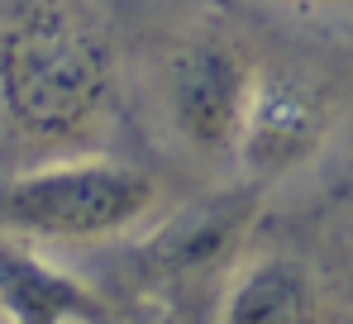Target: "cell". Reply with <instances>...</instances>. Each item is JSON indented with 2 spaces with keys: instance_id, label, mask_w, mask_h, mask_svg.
Here are the masks:
<instances>
[{
  "instance_id": "obj_1",
  "label": "cell",
  "mask_w": 353,
  "mask_h": 324,
  "mask_svg": "<svg viewBox=\"0 0 353 324\" xmlns=\"http://www.w3.org/2000/svg\"><path fill=\"white\" fill-rule=\"evenodd\" d=\"M124 139L143 153L115 5L10 0L0 10V153H10V167L119 153Z\"/></svg>"
},
{
  "instance_id": "obj_2",
  "label": "cell",
  "mask_w": 353,
  "mask_h": 324,
  "mask_svg": "<svg viewBox=\"0 0 353 324\" xmlns=\"http://www.w3.org/2000/svg\"><path fill=\"white\" fill-rule=\"evenodd\" d=\"M263 57V24L210 0L139 34L134 62V119L148 162L210 181L234 176V148L248 91Z\"/></svg>"
},
{
  "instance_id": "obj_3",
  "label": "cell",
  "mask_w": 353,
  "mask_h": 324,
  "mask_svg": "<svg viewBox=\"0 0 353 324\" xmlns=\"http://www.w3.org/2000/svg\"><path fill=\"white\" fill-rule=\"evenodd\" d=\"M353 114V57L315 34L268 29L234 148V176L272 196L325 167Z\"/></svg>"
},
{
  "instance_id": "obj_4",
  "label": "cell",
  "mask_w": 353,
  "mask_h": 324,
  "mask_svg": "<svg viewBox=\"0 0 353 324\" xmlns=\"http://www.w3.org/2000/svg\"><path fill=\"white\" fill-rule=\"evenodd\" d=\"M263 201L268 196L239 176L172 201L115 258V267L124 272V296L210 324L225 276L263 224Z\"/></svg>"
},
{
  "instance_id": "obj_5",
  "label": "cell",
  "mask_w": 353,
  "mask_h": 324,
  "mask_svg": "<svg viewBox=\"0 0 353 324\" xmlns=\"http://www.w3.org/2000/svg\"><path fill=\"white\" fill-rule=\"evenodd\" d=\"M168 210V172L134 153H72L0 172V234L119 243Z\"/></svg>"
},
{
  "instance_id": "obj_6",
  "label": "cell",
  "mask_w": 353,
  "mask_h": 324,
  "mask_svg": "<svg viewBox=\"0 0 353 324\" xmlns=\"http://www.w3.org/2000/svg\"><path fill=\"white\" fill-rule=\"evenodd\" d=\"M210 324H339L330 263L296 215H272L253 229Z\"/></svg>"
},
{
  "instance_id": "obj_7",
  "label": "cell",
  "mask_w": 353,
  "mask_h": 324,
  "mask_svg": "<svg viewBox=\"0 0 353 324\" xmlns=\"http://www.w3.org/2000/svg\"><path fill=\"white\" fill-rule=\"evenodd\" d=\"M115 301L86 276L58 267L24 234H0V320L5 324H101Z\"/></svg>"
},
{
  "instance_id": "obj_8",
  "label": "cell",
  "mask_w": 353,
  "mask_h": 324,
  "mask_svg": "<svg viewBox=\"0 0 353 324\" xmlns=\"http://www.w3.org/2000/svg\"><path fill=\"white\" fill-rule=\"evenodd\" d=\"M220 5L268 29H292V34H315V39L353 34V0H220Z\"/></svg>"
},
{
  "instance_id": "obj_9",
  "label": "cell",
  "mask_w": 353,
  "mask_h": 324,
  "mask_svg": "<svg viewBox=\"0 0 353 324\" xmlns=\"http://www.w3.org/2000/svg\"><path fill=\"white\" fill-rule=\"evenodd\" d=\"M330 201H339V205H353V114H349V129H344V139H339V148L330 153Z\"/></svg>"
},
{
  "instance_id": "obj_10",
  "label": "cell",
  "mask_w": 353,
  "mask_h": 324,
  "mask_svg": "<svg viewBox=\"0 0 353 324\" xmlns=\"http://www.w3.org/2000/svg\"><path fill=\"white\" fill-rule=\"evenodd\" d=\"M168 324H201V320H186V315H168Z\"/></svg>"
}]
</instances>
